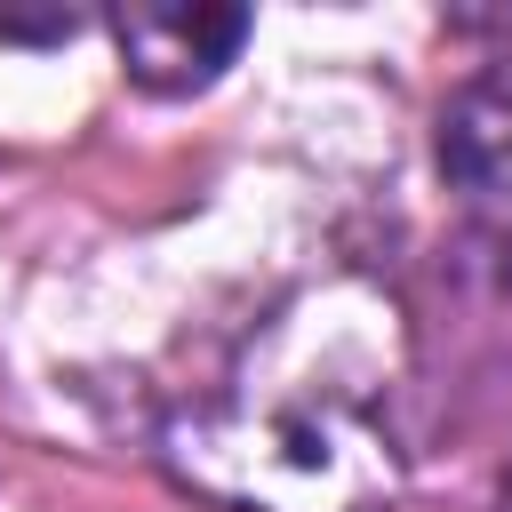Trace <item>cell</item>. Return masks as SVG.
Returning a JSON list of instances; mask_svg holds the SVG:
<instances>
[{"label": "cell", "mask_w": 512, "mask_h": 512, "mask_svg": "<svg viewBox=\"0 0 512 512\" xmlns=\"http://www.w3.org/2000/svg\"><path fill=\"white\" fill-rule=\"evenodd\" d=\"M392 320L352 288L304 296L224 392L168 424L176 480L232 512H376L400 488Z\"/></svg>", "instance_id": "1"}, {"label": "cell", "mask_w": 512, "mask_h": 512, "mask_svg": "<svg viewBox=\"0 0 512 512\" xmlns=\"http://www.w3.org/2000/svg\"><path fill=\"white\" fill-rule=\"evenodd\" d=\"M440 176L512 272V64L472 72L440 104Z\"/></svg>", "instance_id": "2"}, {"label": "cell", "mask_w": 512, "mask_h": 512, "mask_svg": "<svg viewBox=\"0 0 512 512\" xmlns=\"http://www.w3.org/2000/svg\"><path fill=\"white\" fill-rule=\"evenodd\" d=\"M112 40H120V72L136 88L184 96L232 64V48L248 40V8H120Z\"/></svg>", "instance_id": "3"}, {"label": "cell", "mask_w": 512, "mask_h": 512, "mask_svg": "<svg viewBox=\"0 0 512 512\" xmlns=\"http://www.w3.org/2000/svg\"><path fill=\"white\" fill-rule=\"evenodd\" d=\"M504 512H512V464H504Z\"/></svg>", "instance_id": "4"}]
</instances>
